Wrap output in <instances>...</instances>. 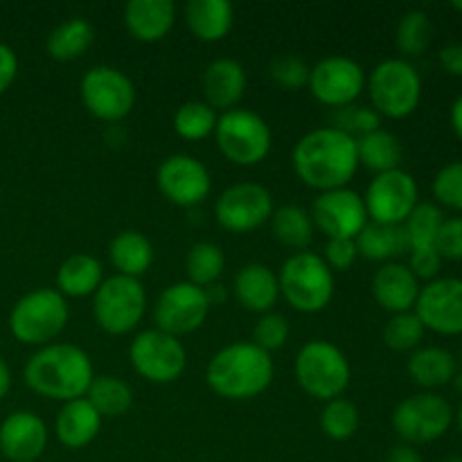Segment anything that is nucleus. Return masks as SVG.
I'll list each match as a JSON object with an SVG mask.
<instances>
[{
  "label": "nucleus",
  "instance_id": "20",
  "mask_svg": "<svg viewBox=\"0 0 462 462\" xmlns=\"http://www.w3.org/2000/svg\"><path fill=\"white\" fill-rule=\"evenodd\" d=\"M48 427L32 411H14L0 424V454L9 462H34L48 447Z\"/></svg>",
  "mask_w": 462,
  "mask_h": 462
},
{
  "label": "nucleus",
  "instance_id": "29",
  "mask_svg": "<svg viewBox=\"0 0 462 462\" xmlns=\"http://www.w3.org/2000/svg\"><path fill=\"white\" fill-rule=\"evenodd\" d=\"M108 260L117 275L140 280L153 264V246L138 230H122L108 246Z\"/></svg>",
  "mask_w": 462,
  "mask_h": 462
},
{
  "label": "nucleus",
  "instance_id": "52",
  "mask_svg": "<svg viewBox=\"0 0 462 462\" xmlns=\"http://www.w3.org/2000/svg\"><path fill=\"white\" fill-rule=\"evenodd\" d=\"M9 388H12V373H9L7 361L0 356V400H3V397H7Z\"/></svg>",
  "mask_w": 462,
  "mask_h": 462
},
{
  "label": "nucleus",
  "instance_id": "1",
  "mask_svg": "<svg viewBox=\"0 0 462 462\" xmlns=\"http://www.w3.org/2000/svg\"><path fill=\"white\" fill-rule=\"evenodd\" d=\"M291 162L293 171L307 188L319 192L347 188L359 170L356 140L334 126H320L298 140Z\"/></svg>",
  "mask_w": 462,
  "mask_h": 462
},
{
  "label": "nucleus",
  "instance_id": "21",
  "mask_svg": "<svg viewBox=\"0 0 462 462\" xmlns=\"http://www.w3.org/2000/svg\"><path fill=\"white\" fill-rule=\"evenodd\" d=\"M420 280L402 262H386L373 275V296L379 307L391 314L413 311L420 296Z\"/></svg>",
  "mask_w": 462,
  "mask_h": 462
},
{
  "label": "nucleus",
  "instance_id": "10",
  "mask_svg": "<svg viewBox=\"0 0 462 462\" xmlns=\"http://www.w3.org/2000/svg\"><path fill=\"white\" fill-rule=\"evenodd\" d=\"M454 424V409L438 393H418L397 404L393 411V429L404 445L418 447L436 442Z\"/></svg>",
  "mask_w": 462,
  "mask_h": 462
},
{
  "label": "nucleus",
  "instance_id": "8",
  "mask_svg": "<svg viewBox=\"0 0 462 462\" xmlns=\"http://www.w3.org/2000/svg\"><path fill=\"white\" fill-rule=\"evenodd\" d=\"M147 311V293L140 280L126 275L104 278L93 296V316L99 329L111 337L134 332Z\"/></svg>",
  "mask_w": 462,
  "mask_h": 462
},
{
  "label": "nucleus",
  "instance_id": "14",
  "mask_svg": "<svg viewBox=\"0 0 462 462\" xmlns=\"http://www.w3.org/2000/svg\"><path fill=\"white\" fill-rule=\"evenodd\" d=\"M210 310L206 289L185 280V282L170 284L158 296L153 305V320H156V329L179 338L183 334L197 332L206 323Z\"/></svg>",
  "mask_w": 462,
  "mask_h": 462
},
{
  "label": "nucleus",
  "instance_id": "3",
  "mask_svg": "<svg viewBox=\"0 0 462 462\" xmlns=\"http://www.w3.org/2000/svg\"><path fill=\"white\" fill-rule=\"evenodd\" d=\"M273 359L255 343L237 341L217 352L206 368V382L224 400L244 402L262 395L273 382Z\"/></svg>",
  "mask_w": 462,
  "mask_h": 462
},
{
  "label": "nucleus",
  "instance_id": "55",
  "mask_svg": "<svg viewBox=\"0 0 462 462\" xmlns=\"http://www.w3.org/2000/svg\"><path fill=\"white\" fill-rule=\"evenodd\" d=\"M451 7H454L456 12H460V14H462V0H456V3L451 5Z\"/></svg>",
  "mask_w": 462,
  "mask_h": 462
},
{
  "label": "nucleus",
  "instance_id": "39",
  "mask_svg": "<svg viewBox=\"0 0 462 462\" xmlns=\"http://www.w3.org/2000/svg\"><path fill=\"white\" fill-rule=\"evenodd\" d=\"M320 429L329 440H350L359 429V409L355 402L346 400V397L325 402V409L320 413Z\"/></svg>",
  "mask_w": 462,
  "mask_h": 462
},
{
  "label": "nucleus",
  "instance_id": "51",
  "mask_svg": "<svg viewBox=\"0 0 462 462\" xmlns=\"http://www.w3.org/2000/svg\"><path fill=\"white\" fill-rule=\"evenodd\" d=\"M449 120H451V129H454V134L462 140V95H458V97L454 99V104H451Z\"/></svg>",
  "mask_w": 462,
  "mask_h": 462
},
{
  "label": "nucleus",
  "instance_id": "37",
  "mask_svg": "<svg viewBox=\"0 0 462 462\" xmlns=\"http://www.w3.org/2000/svg\"><path fill=\"white\" fill-rule=\"evenodd\" d=\"M217 116L215 108L206 102H197V99H189V102L180 104L174 113V131L183 140L189 143H197V140L208 138V135L215 134L217 129Z\"/></svg>",
  "mask_w": 462,
  "mask_h": 462
},
{
  "label": "nucleus",
  "instance_id": "48",
  "mask_svg": "<svg viewBox=\"0 0 462 462\" xmlns=\"http://www.w3.org/2000/svg\"><path fill=\"white\" fill-rule=\"evenodd\" d=\"M18 75V57L14 48L7 43H0V95L14 84Z\"/></svg>",
  "mask_w": 462,
  "mask_h": 462
},
{
  "label": "nucleus",
  "instance_id": "19",
  "mask_svg": "<svg viewBox=\"0 0 462 462\" xmlns=\"http://www.w3.org/2000/svg\"><path fill=\"white\" fill-rule=\"evenodd\" d=\"M415 314L422 320L424 329L440 337H460L462 334V280L436 278L420 289Z\"/></svg>",
  "mask_w": 462,
  "mask_h": 462
},
{
  "label": "nucleus",
  "instance_id": "25",
  "mask_svg": "<svg viewBox=\"0 0 462 462\" xmlns=\"http://www.w3.org/2000/svg\"><path fill=\"white\" fill-rule=\"evenodd\" d=\"M102 420L104 418L90 406V402L79 397L61 406L54 420V433H57V440L68 449H84L99 436Z\"/></svg>",
  "mask_w": 462,
  "mask_h": 462
},
{
  "label": "nucleus",
  "instance_id": "7",
  "mask_svg": "<svg viewBox=\"0 0 462 462\" xmlns=\"http://www.w3.org/2000/svg\"><path fill=\"white\" fill-rule=\"evenodd\" d=\"M70 319L68 300L57 289H34L9 311V332L25 346H50Z\"/></svg>",
  "mask_w": 462,
  "mask_h": 462
},
{
  "label": "nucleus",
  "instance_id": "54",
  "mask_svg": "<svg viewBox=\"0 0 462 462\" xmlns=\"http://www.w3.org/2000/svg\"><path fill=\"white\" fill-rule=\"evenodd\" d=\"M451 383H454V386L458 388V391H462V373H456L454 382H451Z\"/></svg>",
  "mask_w": 462,
  "mask_h": 462
},
{
  "label": "nucleus",
  "instance_id": "57",
  "mask_svg": "<svg viewBox=\"0 0 462 462\" xmlns=\"http://www.w3.org/2000/svg\"><path fill=\"white\" fill-rule=\"evenodd\" d=\"M460 364H462V350H460Z\"/></svg>",
  "mask_w": 462,
  "mask_h": 462
},
{
  "label": "nucleus",
  "instance_id": "38",
  "mask_svg": "<svg viewBox=\"0 0 462 462\" xmlns=\"http://www.w3.org/2000/svg\"><path fill=\"white\" fill-rule=\"evenodd\" d=\"M442 224H445V215H442L440 208L436 203L420 201L415 210L409 215V219L402 224L406 242H409V251L436 246V237L440 233Z\"/></svg>",
  "mask_w": 462,
  "mask_h": 462
},
{
  "label": "nucleus",
  "instance_id": "2",
  "mask_svg": "<svg viewBox=\"0 0 462 462\" xmlns=\"http://www.w3.org/2000/svg\"><path fill=\"white\" fill-rule=\"evenodd\" d=\"M23 379L36 395L66 404L86 397L95 379V370L90 356L79 346L50 343L27 359Z\"/></svg>",
  "mask_w": 462,
  "mask_h": 462
},
{
  "label": "nucleus",
  "instance_id": "12",
  "mask_svg": "<svg viewBox=\"0 0 462 462\" xmlns=\"http://www.w3.org/2000/svg\"><path fill=\"white\" fill-rule=\"evenodd\" d=\"M129 359L135 373L152 383H171L183 374L188 352L183 343L161 329H144L131 341Z\"/></svg>",
  "mask_w": 462,
  "mask_h": 462
},
{
  "label": "nucleus",
  "instance_id": "15",
  "mask_svg": "<svg viewBox=\"0 0 462 462\" xmlns=\"http://www.w3.org/2000/svg\"><path fill=\"white\" fill-rule=\"evenodd\" d=\"M273 197L260 183H235L219 194L215 203V217L221 228L230 233H251L271 221Z\"/></svg>",
  "mask_w": 462,
  "mask_h": 462
},
{
  "label": "nucleus",
  "instance_id": "18",
  "mask_svg": "<svg viewBox=\"0 0 462 462\" xmlns=\"http://www.w3.org/2000/svg\"><path fill=\"white\" fill-rule=\"evenodd\" d=\"M156 183L167 201L180 208H192L208 199L212 189V176L199 158L174 153L161 162Z\"/></svg>",
  "mask_w": 462,
  "mask_h": 462
},
{
  "label": "nucleus",
  "instance_id": "50",
  "mask_svg": "<svg viewBox=\"0 0 462 462\" xmlns=\"http://www.w3.org/2000/svg\"><path fill=\"white\" fill-rule=\"evenodd\" d=\"M386 462H424V460H422V454H420L415 447L404 445V442H402V445L393 447V449L388 451Z\"/></svg>",
  "mask_w": 462,
  "mask_h": 462
},
{
  "label": "nucleus",
  "instance_id": "56",
  "mask_svg": "<svg viewBox=\"0 0 462 462\" xmlns=\"http://www.w3.org/2000/svg\"><path fill=\"white\" fill-rule=\"evenodd\" d=\"M445 462H462V458H447Z\"/></svg>",
  "mask_w": 462,
  "mask_h": 462
},
{
  "label": "nucleus",
  "instance_id": "13",
  "mask_svg": "<svg viewBox=\"0 0 462 462\" xmlns=\"http://www.w3.org/2000/svg\"><path fill=\"white\" fill-rule=\"evenodd\" d=\"M364 203L373 224L402 226L420 203L418 183L402 167L377 174L365 189Z\"/></svg>",
  "mask_w": 462,
  "mask_h": 462
},
{
  "label": "nucleus",
  "instance_id": "46",
  "mask_svg": "<svg viewBox=\"0 0 462 462\" xmlns=\"http://www.w3.org/2000/svg\"><path fill=\"white\" fill-rule=\"evenodd\" d=\"M411 260H409V269L413 271L415 278L420 280V282H431V280L440 278V269H442V257L440 253L436 251V246H427V248H413V251H409Z\"/></svg>",
  "mask_w": 462,
  "mask_h": 462
},
{
  "label": "nucleus",
  "instance_id": "34",
  "mask_svg": "<svg viewBox=\"0 0 462 462\" xmlns=\"http://www.w3.org/2000/svg\"><path fill=\"white\" fill-rule=\"evenodd\" d=\"M86 400L102 418H117L131 409L134 391L122 379L113 377V374H102V377L93 379L88 393H86Z\"/></svg>",
  "mask_w": 462,
  "mask_h": 462
},
{
  "label": "nucleus",
  "instance_id": "49",
  "mask_svg": "<svg viewBox=\"0 0 462 462\" xmlns=\"http://www.w3.org/2000/svg\"><path fill=\"white\" fill-rule=\"evenodd\" d=\"M438 61H440L442 70L447 75L462 77V43H449L440 50L438 54Z\"/></svg>",
  "mask_w": 462,
  "mask_h": 462
},
{
  "label": "nucleus",
  "instance_id": "40",
  "mask_svg": "<svg viewBox=\"0 0 462 462\" xmlns=\"http://www.w3.org/2000/svg\"><path fill=\"white\" fill-rule=\"evenodd\" d=\"M422 320L418 319L415 311H404V314H393L388 323L383 325V343L393 352H415L422 347L424 341Z\"/></svg>",
  "mask_w": 462,
  "mask_h": 462
},
{
  "label": "nucleus",
  "instance_id": "35",
  "mask_svg": "<svg viewBox=\"0 0 462 462\" xmlns=\"http://www.w3.org/2000/svg\"><path fill=\"white\" fill-rule=\"evenodd\" d=\"M433 39V23L424 9H411L400 18L395 30V45L402 59H413L427 52Z\"/></svg>",
  "mask_w": 462,
  "mask_h": 462
},
{
  "label": "nucleus",
  "instance_id": "4",
  "mask_svg": "<svg viewBox=\"0 0 462 462\" xmlns=\"http://www.w3.org/2000/svg\"><path fill=\"white\" fill-rule=\"evenodd\" d=\"M280 296L302 314H319L334 298V271L311 251L293 253L278 273Z\"/></svg>",
  "mask_w": 462,
  "mask_h": 462
},
{
  "label": "nucleus",
  "instance_id": "26",
  "mask_svg": "<svg viewBox=\"0 0 462 462\" xmlns=\"http://www.w3.org/2000/svg\"><path fill=\"white\" fill-rule=\"evenodd\" d=\"M235 9L228 0H189L185 5V23L203 43H217L233 30Z\"/></svg>",
  "mask_w": 462,
  "mask_h": 462
},
{
  "label": "nucleus",
  "instance_id": "24",
  "mask_svg": "<svg viewBox=\"0 0 462 462\" xmlns=\"http://www.w3.org/2000/svg\"><path fill=\"white\" fill-rule=\"evenodd\" d=\"M233 293L239 305L253 314H269L280 298L278 275L266 264L253 262V264L242 266L235 275Z\"/></svg>",
  "mask_w": 462,
  "mask_h": 462
},
{
  "label": "nucleus",
  "instance_id": "16",
  "mask_svg": "<svg viewBox=\"0 0 462 462\" xmlns=\"http://www.w3.org/2000/svg\"><path fill=\"white\" fill-rule=\"evenodd\" d=\"M307 86L320 104L341 108L355 104L365 90V70L355 59L332 54L311 68Z\"/></svg>",
  "mask_w": 462,
  "mask_h": 462
},
{
  "label": "nucleus",
  "instance_id": "47",
  "mask_svg": "<svg viewBox=\"0 0 462 462\" xmlns=\"http://www.w3.org/2000/svg\"><path fill=\"white\" fill-rule=\"evenodd\" d=\"M359 257L355 239H328L325 244V264L332 271H347Z\"/></svg>",
  "mask_w": 462,
  "mask_h": 462
},
{
  "label": "nucleus",
  "instance_id": "28",
  "mask_svg": "<svg viewBox=\"0 0 462 462\" xmlns=\"http://www.w3.org/2000/svg\"><path fill=\"white\" fill-rule=\"evenodd\" d=\"M102 282V262L88 253H75V255L66 257L57 271V291L63 298L95 296Z\"/></svg>",
  "mask_w": 462,
  "mask_h": 462
},
{
  "label": "nucleus",
  "instance_id": "33",
  "mask_svg": "<svg viewBox=\"0 0 462 462\" xmlns=\"http://www.w3.org/2000/svg\"><path fill=\"white\" fill-rule=\"evenodd\" d=\"M271 230L282 246L293 251H307L314 239V221L300 206H282L271 215Z\"/></svg>",
  "mask_w": 462,
  "mask_h": 462
},
{
  "label": "nucleus",
  "instance_id": "23",
  "mask_svg": "<svg viewBox=\"0 0 462 462\" xmlns=\"http://www.w3.org/2000/svg\"><path fill=\"white\" fill-rule=\"evenodd\" d=\"M176 23V5L171 0H131L125 7V25L140 43L165 39Z\"/></svg>",
  "mask_w": 462,
  "mask_h": 462
},
{
  "label": "nucleus",
  "instance_id": "11",
  "mask_svg": "<svg viewBox=\"0 0 462 462\" xmlns=\"http://www.w3.org/2000/svg\"><path fill=\"white\" fill-rule=\"evenodd\" d=\"M81 102L86 111L102 122H120L134 111L135 86L113 66H95L81 77Z\"/></svg>",
  "mask_w": 462,
  "mask_h": 462
},
{
  "label": "nucleus",
  "instance_id": "27",
  "mask_svg": "<svg viewBox=\"0 0 462 462\" xmlns=\"http://www.w3.org/2000/svg\"><path fill=\"white\" fill-rule=\"evenodd\" d=\"M406 370H409V377L420 388L433 393L436 388L454 382L456 373H458V361L445 347H418L415 352H411L409 361H406Z\"/></svg>",
  "mask_w": 462,
  "mask_h": 462
},
{
  "label": "nucleus",
  "instance_id": "44",
  "mask_svg": "<svg viewBox=\"0 0 462 462\" xmlns=\"http://www.w3.org/2000/svg\"><path fill=\"white\" fill-rule=\"evenodd\" d=\"M289 341V320L282 314H262L253 328V343L264 352H275Z\"/></svg>",
  "mask_w": 462,
  "mask_h": 462
},
{
  "label": "nucleus",
  "instance_id": "53",
  "mask_svg": "<svg viewBox=\"0 0 462 462\" xmlns=\"http://www.w3.org/2000/svg\"><path fill=\"white\" fill-rule=\"evenodd\" d=\"M454 420H456V424H458V431L462 433V402H460V409H458V413L454 415Z\"/></svg>",
  "mask_w": 462,
  "mask_h": 462
},
{
  "label": "nucleus",
  "instance_id": "42",
  "mask_svg": "<svg viewBox=\"0 0 462 462\" xmlns=\"http://www.w3.org/2000/svg\"><path fill=\"white\" fill-rule=\"evenodd\" d=\"M433 197L440 206L462 212V161L442 167L433 179Z\"/></svg>",
  "mask_w": 462,
  "mask_h": 462
},
{
  "label": "nucleus",
  "instance_id": "31",
  "mask_svg": "<svg viewBox=\"0 0 462 462\" xmlns=\"http://www.w3.org/2000/svg\"><path fill=\"white\" fill-rule=\"evenodd\" d=\"M359 257L368 262H393V257L409 251V242L402 230V226H382L368 221L365 228L355 239Z\"/></svg>",
  "mask_w": 462,
  "mask_h": 462
},
{
  "label": "nucleus",
  "instance_id": "17",
  "mask_svg": "<svg viewBox=\"0 0 462 462\" xmlns=\"http://www.w3.org/2000/svg\"><path fill=\"white\" fill-rule=\"evenodd\" d=\"M310 215L314 228H319L328 239H356L370 221L364 197L350 188L320 192Z\"/></svg>",
  "mask_w": 462,
  "mask_h": 462
},
{
  "label": "nucleus",
  "instance_id": "22",
  "mask_svg": "<svg viewBox=\"0 0 462 462\" xmlns=\"http://www.w3.org/2000/svg\"><path fill=\"white\" fill-rule=\"evenodd\" d=\"M248 86L246 70L235 59H215L203 72V95L206 104L221 111L237 108L239 99L244 97Z\"/></svg>",
  "mask_w": 462,
  "mask_h": 462
},
{
  "label": "nucleus",
  "instance_id": "43",
  "mask_svg": "<svg viewBox=\"0 0 462 462\" xmlns=\"http://www.w3.org/2000/svg\"><path fill=\"white\" fill-rule=\"evenodd\" d=\"M310 70L305 59L296 57V54H282V57L273 59L269 66V75L280 88L284 90H298L307 86L310 81Z\"/></svg>",
  "mask_w": 462,
  "mask_h": 462
},
{
  "label": "nucleus",
  "instance_id": "36",
  "mask_svg": "<svg viewBox=\"0 0 462 462\" xmlns=\"http://www.w3.org/2000/svg\"><path fill=\"white\" fill-rule=\"evenodd\" d=\"M226 269V255L221 246L212 242H197L188 251L185 257V271H188V282L206 289L210 284L219 282L221 273Z\"/></svg>",
  "mask_w": 462,
  "mask_h": 462
},
{
  "label": "nucleus",
  "instance_id": "6",
  "mask_svg": "<svg viewBox=\"0 0 462 462\" xmlns=\"http://www.w3.org/2000/svg\"><path fill=\"white\" fill-rule=\"evenodd\" d=\"M293 373L298 386L319 402L341 397L352 377L350 361L343 350L323 338H314L298 350Z\"/></svg>",
  "mask_w": 462,
  "mask_h": 462
},
{
  "label": "nucleus",
  "instance_id": "5",
  "mask_svg": "<svg viewBox=\"0 0 462 462\" xmlns=\"http://www.w3.org/2000/svg\"><path fill=\"white\" fill-rule=\"evenodd\" d=\"M373 108L382 117L404 120L422 99V77L418 68L406 59H383L374 66V70L365 77Z\"/></svg>",
  "mask_w": 462,
  "mask_h": 462
},
{
  "label": "nucleus",
  "instance_id": "9",
  "mask_svg": "<svg viewBox=\"0 0 462 462\" xmlns=\"http://www.w3.org/2000/svg\"><path fill=\"white\" fill-rule=\"evenodd\" d=\"M215 140L230 162L242 167L264 161L273 144L271 126L262 116L248 108H230L217 120Z\"/></svg>",
  "mask_w": 462,
  "mask_h": 462
},
{
  "label": "nucleus",
  "instance_id": "41",
  "mask_svg": "<svg viewBox=\"0 0 462 462\" xmlns=\"http://www.w3.org/2000/svg\"><path fill=\"white\" fill-rule=\"evenodd\" d=\"M332 126L350 138L359 140L373 131L382 129V116L373 106H359V104H347V106L334 108Z\"/></svg>",
  "mask_w": 462,
  "mask_h": 462
},
{
  "label": "nucleus",
  "instance_id": "32",
  "mask_svg": "<svg viewBox=\"0 0 462 462\" xmlns=\"http://www.w3.org/2000/svg\"><path fill=\"white\" fill-rule=\"evenodd\" d=\"M95 30L86 18L72 16L59 23L45 41V50L54 61H75L93 45Z\"/></svg>",
  "mask_w": 462,
  "mask_h": 462
},
{
  "label": "nucleus",
  "instance_id": "30",
  "mask_svg": "<svg viewBox=\"0 0 462 462\" xmlns=\"http://www.w3.org/2000/svg\"><path fill=\"white\" fill-rule=\"evenodd\" d=\"M356 156H359V165L374 171V176H377L400 170L404 147H402L400 138L395 134L386 129H377L356 140Z\"/></svg>",
  "mask_w": 462,
  "mask_h": 462
},
{
  "label": "nucleus",
  "instance_id": "45",
  "mask_svg": "<svg viewBox=\"0 0 462 462\" xmlns=\"http://www.w3.org/2000/svg\"><path fill=\"white\" fill-rule=\"evenodd\" d=\"M436 251L442 260L462 262V217L445 219L436 237Z\"/></svg>",
  "mask_w": 462,
  "mask_h": 462
}]
</instances>
